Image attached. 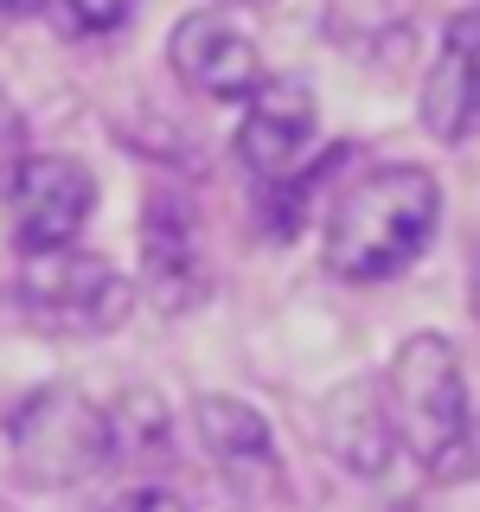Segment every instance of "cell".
<instances>
[{
    "label": "cell",
    "instance_id": "obj_11",
    "mask_svg": "<svg viewBox=\"0 0 480 512\" xmlns=\"http://www.w3.org/2000/svg\"><path fill=\"white\" fill-rule=\"evenodd\" d=\"M320 442H327V455L346 461L352 474H378L384 461L397 455L391 410H384V378H359V384H346V391H333L327 410H320Z\"/></svg>",
    "mask_w": 480,
    "mask_h": 512
},
{
    "label": "cell",
    "instance_id": "obj_5",
    "mask_svg": "<svg viewBox=\"0 0 480 512\" xmlns=\"http://www.w3.org/2000/svg\"><path fill=\"white\" fill-rule=\"evenodd\" d=\"M141 244V295L154 301L160 314H186L205 301V282H212V250H205V224L199 205L173 186H154L148 205H141L135 224Z\"/></svg>",
    "mask_w": 480,
    "mask_h": 512
},
{
    "label": "cell",
    "instance_id": "obj_1",
    "mask_svg": "<svg viewBox=\"0 0 480 512\" xmlns=\"http://www.w3.org/2000/svg\"><path fill=\"white\" fill-rule=\"evenodd\" d=\"M436 224H442L436 173L410 167V160H384V167H365L352 186L333 192L320 256L340 282H391L429 250Z\"/></svg>",
    "mask_w": 480,
    "mask_h": 512
},
{
    "label": "cell",
    "instance_id": "obj_4",
    "mask_svg": "<svg viewBox=\"0 0 480 512\" xmlns=\"http://www.w3.org/2000/svg\"><path fill=\"white\" fill-rule=\"evenodd\" d=\"M7 455L26 487H77L109 468V410L77 384H45L7 423Z\"/></svg>",
    "mask_w": 480,
    "mask_h": 512
},
{
    "label": "cell",
    "instance_id": "obj_2",
    "mask_svg": "<svg viewBox=\"0 0 480 512\" xmlns=\"http://www.w3.org/2000/svg\"><path fill=\"white\" fill-rule=\"evenodd\" d=\"M384 410L391 442L410 455L429 480H455L474 461V416H468V378L442 333H410L384 365Z\"/></svg>",
    "mask_w": 480,
    "mask_h": 512
},
{
    "label": "cell",
    "instance_id": "obj_6",
    "mask_svg": "<svg viewBox=\"0 0 480 512\" xmlns=\"http://www.w3.org/2000/svg\"><path fill=\"white\" fill-rule=\"evenodd\" d=\"M0 199H7V237L26 256V250L77 244L96 205V180L71 154H20L0 180Z\"/></svg>",
    "mask_w": 480,
    "mask_h": 512
},
{
    "label": "cell",
    "instance_id": "obj_14",
    "mask_svg": "<svg viewBox=\"0 0 480 512\" xmlns=\"http://www.w3.org/2000/svg\"><path fill=\"white\" fill-rule=\"evenodd\" d=\"M474 314H480V269H474Z\"/></svg>",
    "mask_w": 480,
    "mask_h": 512
},
{
    "label": "cell",
    "instance_id": "obj_9",
    "mask_svg": "<svg viewBox=\"0 0 480 512\" xmlns=\"http://www.w3.org/2000/svg\"><path fill=\"white\" fill-rule=\"evenodd\" d=\"M167 64L192 96H212V103H244V90L263 77L256 39L237 20L212 13V7L186 13V20L167 32Z\"/></svg>",
    "mask_w": 480,
    "mask_h": 512
},
{
    "label": "cell",
    "instance_id": "obj_3",
    "mask_svg": "<svg viewBox=\"0 0 480 512\" xmlns=\"http://www.w3.org/2000/svg\"><path fill=\"white\" fill-rule=\"evenodd\" d=\"M13 301L26 308L32 327L71 333V340H96V333H116L128 320L135 282H128L116 263H103L96 250L52 244V250H26Z\"/></svg>",
    "mask_w": 480,
    "mask_h": 512
},
{
    "label": "cell",
    "instance_id": "obj_10",
    "mask_svg": "<svg viewBox=\"0 0 480 512\" xmlns=\"http://www.w3.org/2000/svg\"><path fill=\"white\" fill-rule=\"evenodd\" d=\"M423 128L436 141L480 135V7L455 13L423 71Z\"/></svg>",
    "mask_w": 480,
    "mask_h": 512
},
{
    "label": "cell",
    "instance_id": "obj_12",
    "mask_svg": "<svg viewBox=\"0 0 480 512\" xmlns=\"http://www.w3.org/2000/svg\"><path fill=\"white\" fill-rule=\"evenodd\" d=\"M45 26H58L64 39H109V32L128 26L135 0H32Z\"/></svg>",
    "mask_w": 480,
    "mask_h": 512
},
{
    "label": "cell",
    "instance_id": "obj_8",
    "mask_svg": "<svg viewBox=\"0 0 480 512\" xmlns=\"http://www.w3.org/2000/svg\"><path fill=\"white\" fill-rule=\"evenodd\" d=\"M192 436L212 455V468L231 480L244 500H282L288 493V474H282V455H276V429L269 416L244 404V397H224V391H205L192 397Z\"/></svg>",
    "mask_w": 480,
    "mask_h": 512
},
{
    "label": "cell",
    "instance_id": "obj_7",
    "mask_svg": "<svg viewBox=\"0 0 480 512\" xmlns=\"http://www.w3.org/2000/svg\"><path fill=\"white\" fill-rule=\"evenodd\" d=\"M314 90L301 77H256L244 90V122H237V160L256 186L288 180V173L308 167L314 148Z\"/></svg>",
    "mask_w": 480,
    "mask_h": 512
},
{
    "label": "cell",
    "instance_id": "obj_13",
    "mask_svg": "<svg viewBox=\"0 0 480 512\" xmlns=\"http://www.w3.org/2000/svg\"><path fill=\"white\" fill-rule=\"evenodd\" d=\"M26 154V122H20V109H13V96L0 90V180H7V167Z\"/></svg>",
    "mask_w": 480,
    "mask_h": 512
}]
</instances>
